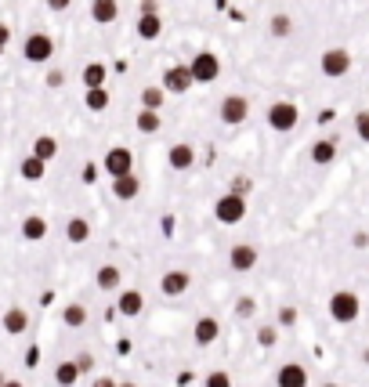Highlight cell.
<instances>
[{
	"mask_svg": "<svg viewBox=\"0 0 369 387\" xmlns=\"http://www.w3.org/2000/svg\"><path fill=\"white\" fill-rule=\"evenodd\" d=\"M333 160H337V141H333V138H322V141H315V145H312V163L330 167Z\"/></svg>",
	"mask_w": 369,
	"mask_h": 387,
	"instance_id": "27",
	"label": "cell"
},
{
	"mask_svg": "<svg viewBox=\"0 0 369 387\" xmlns=\"http://www.w3.org/2000/svg\"><path fill=\"white\" fill-rule=\"evenodd\" d=\"M192 73H188V66H170L167 73H163V83L160 87L167 91V94H188L192 91Z\"/></svg>",
	"mask_w": 369,
	"mask_h": 387,
	"instance_id": "10",
	"label": "cell"
},
{
	"mask_svg": "<svg viewBox=\"0 0 369 387\" xmlns=\"http://www.w3.org/2000/svg\"><path fill=\"white\" fill-rule=\"evenodd\" d=\"M355 134H358V141H365V145H369V109L355 113Z\"/></svg>",
	"mask_w": 369,
	"mask_h": 387,
	"instance_id": "34",
	"label": "cell"
},
{
	"mask_svg": "<svg viewBox=\"0 0 369 387\" xmlns=\"http://www.w3.org/2000/svg\"><path fill=\"white\" fill-rule=\"evenodd\" d=\"M265 123L272 127L275 134H290L293 127L300 123V109H297L293 101L279 98V101H272V105H268V113H265Z\"/></svg>",
	"mask_w": 369,
	"mask_h": 387,
	"instance_id": "1",
	"label": "cell"
},
{
	"mask_svg": "<svg viewBox=\"0 0 369 387\" xmlns=\"http://www.w3.org/2000/svg\"><path fill=\"white\" fill-rule=\"evenodd\" d=\"M113 196H116L120 203H130V199L141 196V181L134 178V170H130V174H123V178H113Z\"/></svg>",
	"mask_w": 369,
	"mask_h": 387,
	"instance_id": "18",
	"label": "cell"
},
{
	"mask_svg": "<svg viewBox=\"0 0 369 387\" xmlns=\"http://www.w3.org/2000/svg\"><path fill=\"white\" fill-rule=\"evenodd\" d=\"M83 105L91 113H105L109 105H113V94H109L105 87H87V94H83Z\"/></svg>",
	"mask_w": 369,
	"mask_h": 387,
	"instance_id": "29",
	"label": "cell"
},
{
	"mask_svg": "<svg viewBox=\"0 0 369 387\" xmlns=\"http://www.w3.org/2000/svg\"><path fill=\"white\" fill-rule=\"evenodd\" d=\"M145 311V293L141 290H116V315L138 318Z\"/></svg>",
	"mask_w": 369,
	"mask_h": 387,
	"instance_id": "12",
	"label": "cell"
},
{
	"mask_svg": "<svg viewBox=\"0 0 369 387\" xmlns=\"http://www.w3.org/2000/svg\"><path fill=\"white\" fill-rule=\"evenodd\" d=\"M163 101H167L163 87H145L141 91V109H163Z\"/></svg>",
	"mask_w": 369,
	"mask_h": 387,
	"instance_id": "32",
	"label": "cell"
},
{
	"mask_svg": "<svg viewBox=\"0 0 369 387\" xmlns=\"http://www.w3.org/2000/svg\"><path fill=\"white\" fill-rule=\"evenodd\" d=\"M217 120L228 123V127L246 123V120H250V101H246L243 94H225L221 105H217Z\"/></svg>",
	"mask_w": 369,
	"mask_h": 387,
	"instance_id": "7",
	"label": "cell"
},
{
	"mask_svg": "<svg viewBox=\"0 0 369 387\" xmlns=\"http://www.w3.org/2000/svg\"><path fill=\"white\" fill-rule=\"evenodd\" d=\"M221 337V322H217L214 315H203V318H195V326H192V340L200 344V348H210V344Z\"/></svg>",
	"mask_w": 369,
	"mask_h": 387,
	"instance_id": "14",
	"label": "cell"
},
{
	"mask_svg": "<svg viewBox=\"0 0 369 387\" xmlns=\"http://www.w3.org/2000/svg\"><path fill=\"white\" fill-rule=\"evenodd\" d=\"M0 387H26V384H22V380H11V377H8V380L0 384Z\"/></svg>",
	"mask_w": 369,
	"mask_h": 387,
	"instance_id": "46",
	"label": "cell"
},
{
	"mask_svg": "<svg viewBox=\"0 0 369 387\" xmlns=\"http://www.w3.org/2000/svg\"><path fill=\"white\" fill-rule=\"evenodd\" d=\"M109 80V69L102 62H91V66H83V87H105Z\"/></svg>",
	"mask_w": 369,
	"mask_h": 387,
	"instance_id": "31",
	"label": "cell"
},
{
	"mask_svg": "<svg viewBox=\"0 0 369 387\" xmlns=\"http://www.w3.org/2000/svg\"><path fill=\"white\" fill-rule=\"evenodd\" d=\"M116 384H120V380H113V377H95V380H91V387H116Z\"/></svg>",
	"mask_w": 369,
	"mask_h": 387,
	"instance_id": "42",
	"label": "cell"
},
{
	"mask_svg": "<svg viewBox=\"0 0 369 387\" xmlns=\"http://www.w3.org/2000/svg\"><path fill=\"white\" fill-rule=\"evenodd\" d=\"M257 261H260V250L253 246V243H235L232 250H228V268L232 272H253L257 268Z\"/></svg>",
	"mask_w": 369,
	"mask_h": 387,
	"instance_id": "9",
	"label": "cell"
},
{
	"mask_svg": "<svg viewBox=\"0 0 369 387\" xmlns=\"http://www.w3.org/2000/svg\"><path fill=\"white\" fill-rule=\"evenodd\" d=\"M43 4H48L51 11H65V8H69V4H73V0H43Z\"/></svg>",
	"mask_w": 369,
	"mask_h": 387,
	"instance_id": "44",
	"label": "cell"
},
{
	"mask_svg": "<svg viewBox=\"0 0 369 387\" xmlns=\"http://www.w3.org/2000/svg\"><path fill=\"white\" fill-rule=\"evenodd\" d=\"M297 322V308H279V326H293Z\"/></svg>",
	"mask_w": 369,
	"mask_h": 387,
	"instance_id": "39",
	"label": "cell"
},
{
	"mask_svg": "<svg viewBox=\"0 0 369 387\" xmlns=\"http://www.w3.org/2000/svg\"><path fill=\"white\" fill-rule=\"evenodd\" d=\"M0 326H4V333H11V337H22V333H26L29 330V311L26 308H8L4 311V318H0Z\"/></svg>",
	"mask_w": 369,
	"mask_h": 387,
	"instance_id": "19",
	"label": "cell"
},
{
	"mask_svg": "<svg viewBox=\"0 0 369 387\" xmlns=\"http://www.w3.org/2000/svg\"><path fill=\"white\" fill-rule=\"evenodd\" d=\"M116 387H138V384H130V380H120V384H116Z\"/></svg>",
	"mask_w": 369,
	"mask_h": 387,
	"instance_id": "47",
	"label": "cell"
},
{
	"mask_svg": "<svg viewBox=\"0 0 369 387\" xmlns=\"http://www.w3.org/2000/svg\"><path fill=\"white\" fill-rule=\"evenodd\" d=\"M275 337H279V333H275V326H260V330H257V344H260V348H272Z\"/></svg>",
	"mask_w": 369,
	"mask_h": 387,
	"instance_id": "37",
	"label": "cell"
},
{
	"mask_svg": "<svg viewBox=\"0 0 369 387\" xmlns=\"http://www.w3.org/2000/svg\"><path fill=\"white\" fill-rule=\"evenodd\" d=\"M102 167H105L109 178H123V174L134 170V153L123 148V145H116V148H109V153L102 156Z\"/></svg>",
	"mask_w": 369,
	"mask_h": 387,
	"instance_id": "8",
	"label": "cell"
},
{
	"mask_svg": "<svg viewBox=\"0 0 369 387\" xmlns=\"http://www.w3.org/2000/svg\"><path fill=\"white\" fill-rule=\"evenodd\" d=\"M65 239H69L73 246H83L87 239H91V221L87 218H69L65 221Z\"/></svg>",
	"mask_w": 369,
	"mask_h": 387,
	"instance_id": "22",
	"label": "cell"
},
{
	"mask_svg": "<svg viewBox=\"0 0 369 387\" xmlns=\"http://www.w3.org/2000/svg\"><path fill=\"white\" fill-rule=\"evenodd\" d=\"M134 29H138V36H141V40H160V36H163V18H160V11H152V15H138Z\"/></svg>",
	"mask_w": 369,
	"mask_h": 387,
	"instance_id": "21",
	"label": "cell"
},
{
	"mask_svg": "<svg viewBox=\"0 0 369 387\" xmlns=\"http://www.w3.org/2000/svg\"><path fill=\"white\" fill-rule=\"evenodd\" d=\"M351 243H355L358 250H365V246H369V235H365V232H355V239H351Z\"/></svg>",
	"mask_w": 369,
	"mask_h": 387,
	"instance_id": "45",
	"label": "cell"
},
{
	"mask_svg": "<svg viewBox=\"0 0 369 387\" xmlns=\"http://www.w3.org/2000/svg\"><path fill=\"white\" fill-rule=\"evenodd\" d=\"M275 387H308V370L300 362H282L275 370Z\"/></svg>",
	"mask_w": 369,
	"mask_h": 387,
	"instance_id": "13",
	"label": "cell"
},
{
	"mask_svg": "<svg viewBox=\"0 0 369 387\" xmlns=\"http://www.w3.org/2000/svg\"><path fill=\"white\" fill-rule=\"evenodd\" d=\"M73 362H76L80 377H91V373H95V355H91V351H80V355H76Z\"/></svg>",
	"mask_w": 369,
	"mask_h": 387,
	"instance_id": "36",
	"label": "cell"
},
{
	"mask_svg": "<svg viewBox=\"0 0 369 387\" xmlns=\"http://www.w3.org/2000/svg\"><path fill=\"white\" fill-rule=\"evenodd\" d=\"M152 11H160V4H156V0H141V8H138V15H152Z\"/></svg>",
	"mask_w": 369,
	"mask_h": 387,
	"instance_id": "43",
	"label": "cell"
},
{
	"mask_svg": "<svg viewBox=\"0 0 369 387\" xmlns=\"http://www.w3.org/2000/svg\"><path fill=\"white\" fill-rule=\"evenodd\" d=\"M29 153L36 156V160H43V163H55V156H58V138H51V134H40L36 141H33V148Z\"/></svg>",
	"mask_w": 369,
	"mask_h": 387,
	"instance_id": "25",
	"label": "cell"
},
{
	"mask_svg": "<svg viewBox=\"0 0 369 387\" xmlns=\"http://www.w3.org/2000/svg\"><path fill=\"white\" fill-rule=\"evenodd\" d=\"M18 232L26 243H40V239H48V221H43L40 213H29V218H22Z\"/></svg>",
	"mask_w": 369,
	"mask_h": 387,
	"instance_id": "20",
	"label": "cell"
},
{
	"mask_svg": "<svg viewBox=\"0 0 369 387\" xmlns=\"http://www.w3.org/2000/svg\"><path fill=\"white\" fill-rule=\"evenodd\" d=\"M4 380H8V373H4V370H0V384H4Z\"/></svg>",
	"mask_w": 369,
	"mask_h": 387,
	"instance_id": "48",
	"label": "cell"
},
{
	"mask_svg": "<svg viewBox=\"0 0 369 387\" xmlns=\"http://www.w3.org/2000/svg\"><path fill=\"white\" fill-rule=\"evenodd\" d=\"M214 218L221 225H239L246 218V196H239V192H225V196H217Z\"/></svg>",
	"mask_w": 369,
	"mask_h": 387,
	"instance_id": "3",
	"label": "cell"
},
{
	"mask_svg": "<svg viewBox=\"0 0 369 387\" xmlns=\"http://www.w3.org/2000/svg\"><path fill=\"white\" fill-rule=\"evenodd\" d=\"M18 174L26 178V181H43V174H48V163H43V160H36V156L29 153L26 160L18 163Z\"/></svg>",
	"mask_w": 369,
	"mask_h": 387,
	"instance_id": "28",
	"label": "cell"
},
{
	"mask_svg": "<svg viewBox=\"0 0 369 387\" xmlns=\"http://www.w3.org/2000/svg\"><path fill=\"white\" fill-rule=\"evenodd\" d=\"M358 311H362L358 293H351V290H337V293L330 297V318H333V322H340V326L355 322V318H358Z\"/></svg>",
	"mask_w": 369,
	"mask_h": 387,
	"instance_id": "2",
	"label": "cell"
},
{
	"mask_svg": "<svg viewBox=\"0 0 369 387\" xmlns=\"http://www.w3.org/2000/svg\"><path fill=\"white\" fill-rule=\"evenodd\" d=\"M167 163H170V170H192V167H195V148H192L188 141L170 145V148H167Z\"/></svg>",
	"mask_w": 369,
	"mask_h": 387,
	"instance_id": "15",
	"label": "cell"
},
{
	"mask_svg": "<svg viewBox=\"0 0 369 387\" xmlns=\"http://www.w3.org/2000/svg\"><path fill=\"white\" fill-rule=\"evenodd\" d=\"M95 286H98L102 293H116V290H123V272H120L116 265H102V268L95 272Z\"/></svg>",
	"mask_w": 369,
	"mask_h": 387,
	"instance_id": "16",
	"label": "cell"
},
{
	"mask_svg": "<svg viewBox=\"0 0 369 387\" xmlns=\"http://www.w3.org/2000/svg\"><path fill=\"white\" fill-rule=\"evenodd\" d=\"M188 286H192V275L181 272V268H170V272L160 275V293L163 297H181V293H188Z\"/></svg>",
	"mask_w": 369,
	"mask_h": 387,
	"instance_id": "11",
	"label": "cell"
},
{
	"mask_svg": "<svg viewBox=\"0 0 369 387\" xmlns=\"http://www.w3.org/2000/svg\"><path fill=\"white\" fill-rule=\"evenodd\" d=\"M268 36H272V40H286V36H293V18H290L286 11L272 15V18H268Z\"/></svg>",
	"mask_w": 369,
	"mask_h": 387,
	"instance_id": "26",
	"label": "cell"
},
{
	"mask_svg": "<svg viewBox=\"0 0 369 387\" xmlns=\"http://www.w3.org/2000/svg\"><path fill=\"white\" fill-rule=\"evenodd\" d=\"M188 73H192L195 83H214L217 76H221V58H217L214 51H200V55H192Z\"/></svg>",
	"mask_w": 369,
	"mask_h": 387,
	"instance_id": "6",
	"label": "cell"
},
{
	"mask_svg": "<svg viewBox=\"0 0 369 387\" xmlns=\"http://www.w3.org/2000/svg\"><path fill=\"white\" fill-rule=\"evenodd\" d=\"M8 40H11V26H8V22H0V55H4Z\"/></svg>",
	"mask_w": 369,
	"mask_h": 387,
	"instance_id": "41",
	"label": "cell"
},
{
	"mask_svg": "<svg viewBox=\"0 0 369 387\" xmlns=\"http://www.w3.org/2000/svg\"><path fill=\"white\" fill-rule=\"evenodd\" d=\"M116 15H120L116 0H91V18H95L98 26H113Z\"/></svg>",
	"mask_w": 369,
	"mask_h": 387,
	"instance_id": "23",
	"label": "cell"
},
{
	"mask_svg": "<svg viewBox=\"0 0 369 387\" xmlns=\"http://www.w3.org/2000/svg\"><path fill=\"white\" fill-rule=\"evenodd\" d=\"M250 188H253V181H250L246 174H239V178H232V188H228V192H239V196H246Z\"/></svg>",
	"mask_w": 369,
	"mask_h": 387,
	"instance_id": "38",
	"label": "cell"
},
{
	"mask_svg": "<svg viewBox=\"0 0 369 387\" xmlns=\"http://www.w3.org/2000/svg\"><path fill=\"white\" fill-rule=\"evenodd\" d=\"M319 69L322 76H330V80H340L351 73V51L347 48H326L322 58H319Z\"/></svg>",
	"mask_w": 369,
	"mask_h": 387,
	"instance_id": "5",
	"label": "cell"
},
{
	"mask_svg": "<svg viewBox=\"0 0 369 387\" xmlns=\"http://www.w3.org/2000/svg\"><path fill=\"white\" fill-rule=\"evenodd\" d=\"M80 380H83V377H80V370H76L73 358H65V362L55 365V384H58V387H76Z\"/></svg>",
	"mask_w": 369,
	"mask_h": 387,
	"instance_id": "24",
	"label": "cell"
},
{
	"mask_svg": "<svg viewBox=\"0 0 369 387\" xmlns=\"http://www.w3.org/2000/svg\"><path fill=\"white\" fill-rule=\"evenodd\" d=\"M203 387H232V373L228 370H214V373H207Z\"/></svg>",
	"mask_w": 369,
	"mask_h": 387,
	"instance_id": "33",
	"label": "cell"
},
{
	"mask_svg": "<svg viewBox=\"0 0 369 387\" xmlns=\"http://www.w3.org/2000/svg\"><path fill=\"white\" fill-rule=\"evenodd\" d=\"M87 318H91V311H87L83 300H69V304L62 308V326L65 330H83Z\"/></svg>",
	"mask_w": 369,
	"mask_h": 387,
	"instance_id": "17",
	"label": "cell"
},
{
	"mask_svg": "<svg viewBox=\"0 0 369 387\" xmlns=\"http://www.w3.org/2000/svg\"><path fill=\"white\" fill-rule=\"evenodd\" d=\"M22 58L33 62V66H48V62L55 58V36H48V33H29L26 44H22Z\"/></svg>",
	"mask_w": 369,
	"mask_h": 387,
	"instance_id": "4",
	"label": "cell"
},
{
	"mask_svg": "<svg viewBox=\"0 0 369 387\" xmlns=\"http://www.w3.org/2000/svg\"><path fill=\"white\" fill-rule=\"evenodd\" d=\"M322 387H340V384H322Z\"/></svg>",
	"mask_w": 369,
	"mask_h": 387,
	"instance_id": "49",
	"label": "cell"
},
{
	"mask_svg": "<svg viewBox=\"0 0 369 387\" xmlns=\"http://www.w3.org/2000/svg\"><path fill=\"white\" fill-rule=\"evenodd\" d=\"M62 83H65V73H62V69H51V73H48V87H62Z\"/></svg>",
	"mask_w": 369,
	"mask_h": 387,
	"instance_id": "40",
	"label": "cell"
},
{
	"mask_svg": "<svg viewBox=\"0 0 369 387\" xmlns=\"http://www.w3.org/2000/svg\"><path fill=\"white\" fill-rule=\"evenodd\" d=\"M138 131L141 134H156L160 127H163V120H160V109H138Z\"/></svg>",
	"mask_w": 369,
	"mask_h": 387,
	"instance_id": "30",
	"label": "cell"
},
{
	"mask_svg": "<svg viewBox=\"0 0 369 387\" xmlns=\"http://www.w3.org/2000/svg\"><path fill=\"white\" fill-rule=\"evenodd\" d=\"M253 311H257V300L253 297H239L235 300V315L239 318H253Z\"/></svg>",
	"mask_w": 369,
	"mask_h": 387,
	"instance_id": "35",
	"label": "cell"
}]
</instances>
